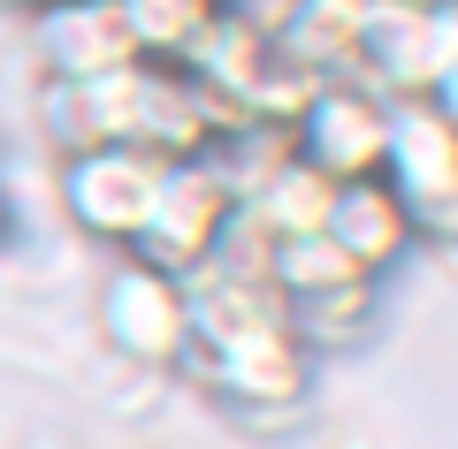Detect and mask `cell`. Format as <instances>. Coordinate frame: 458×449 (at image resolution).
<instances>
[{"label": "cell", "instance_id": "1", "mask_svg": "<svg viewBox=\"0 0 458 449\" xmlns=\"http://www.w3.org/2000/svg\"><path fill=\"white\" fill-rule=\"evenodd\" d=\"M183 373L207 388L214 403H229L237 419H283L306 403L313 388V351L291 336V320H252L237 336H214L183 351Z\"/></svg>", "mask_w": 458, "mask_h": 449}, {"label": "cell", "instance_id": "2", "mask_svg": "<svg viewBox=\"0 0 458 449\" xmlns=\"http://www.w3.org/2000/svg\"><path fill=\"white\" fill-rule=\"evenodd\" d=\"M92 320L99 343L114 351V366L131 373H176L183 351H191V305H183V282L146 259H114L99 274V297H92Z\"/></svg>", "mask_w": 458, "mask_h": 449}, {"label": "cell", "instance_id": "3", "mask_svg": "<svg viewBox=\"0 0 458 449\" xmlns=\"http://www.w3.org/2000/svg\"><path fill=\"white\" fill-rule=\"evenodd\" d=\"M382 183L405 198L420 244L458 252V129L428 99H390V145H382Z\"/></svg>", "mask_w": 458, "mask_h": 449}, {"label": "cell", "instance_id": "4", "mask_svg": "<svg viewBox=\"0 0 458 449\" xmlns=\"http://www.w3.org/2000/svg\"><path fill=\"white\" fill-rule=\"evenodd\" d=\"M161 153L146 145H92V153H69L62 161V221L77 237L107 244V252H131L138 229L153 213V191H161Z\"/></svg>", "mask_w": 458, "mask_h": 449}, {"label": "cell", "instance_id": "5", "mask_svg": "<svg viewBox=\"0 0 458 449\" xmlns=\"http://www.w3.org/2000/svg\"><path fill=\"white\" fill-rule=\"evenodd\" d=\"M229 213H237V191L222 183L214 161H168L161 191H153V213H146V229H138V244H131V259H146V267H161V274L183 282V274H199L214 259Z\"/></svg>", "mask_w": 458, "mask_h": 449}, {"label": "cell", "instance_id": "6", "mask_svg": "<svg viewBox=\"0 0 458 449\" xmlns=\"http://www.w3.org/2000/svg\"><path fill=\"white\" fill-rule=\"evenodd\" d=\"M382 145H390V99L352 84V77L313 84V99L291 114V153L328 183L382 176Z\"/></svg>", "mask_w": 458, "mask_h": 449}, {"label": "cell", "instance_id": "7", "mask_svg": "<svg viewBox=\"0 0 458 449\" xmlns=\"http://www.w3.org/2000/svg\"><path fill=\"white\" fill-rule=\"evenodd\" d=\"M352 84L382 99H428L436 84V38H428V8H405V0H367L360 31H352Z\"/></svg>", "mask_w": 458, "mask_h": 449}, {"label": "cell", "instance_id": "8", "mask_svg": "<svg viewBox=\"0 0 458 449\" xmlns=\"http://www.w3.org/2000/svg\"><path fill=\"white\" fill-rule=\"evenodd\" d=\"M31 54H38V77H114L131 69L138 46L114 16V0H54V8H31Z\"/></svg>", "mask_w": 458, "mask_h": 449}, {"label": "cell", "instance_id": "9", "mask_svg": "<svg viewBox=\"0 0 458 449\" xmlns=\"http://www.w3.org/2000/svg\"><path fill=\"white\" fill-rule=\"evenodd\" d=\"M138 122V62L114 69V77H38V129H47L54 153H92V145H131Z\"/></svg>", "mask_w": 458, "mask_h": 449}, {"label": "cell", "instance_id": "10", "mask_svg": "<svg viewBox=\"0 0 458 449\" xmlns=\"http://www.w3.org/2000/svg\"><path fill=\"white\" fill-rule=\"evenodd\" d=\"M321 237L336 244V252L352 259V267H360L367 282H382L390 267H405V259L420 252V229H412L405 198H397L382 176H367V183H336Z\"/></svg>", "mask_w": 458, "mask_h": 449}, {"label": "cell", "instance_id": "11", "mask_svg": "<svg viewBox=\"0 0 458 449\" xmlns=\"http://www.w3.org/2000/svg\"><path fill=\"white\" fill-rule=\"evenodd\" d=\"M291 336L306 351H352V343L375 336V282H344V289H321V297H298L283 305Z\"/></svg>", "mask_w": 458, "mask_h": 449}, {"label": "cell", "instance_id": "12", "mask_svg": "<svg viewBox=\"0 0 458 449\" xmlns=\"http://www.w3.org/2000/svg\"><path fill=\"white\" fill-rule=\"evenodd\" d=\"M114 16L131 31L138 62H191V46L207 38L214 8L207 0H114Z\"/></svg>", "mask_w": 458, "mask_h": 449}, {"label": "cell", "instance_id": "13", "mask_svg": "<svg viewBox=\"0 0 458 449\" xmlns=\"http://www.w3.org/2000/svg\"><path fill=\"white\" fill-rule=\"evenodd\" d=\"M328 198H336V183H328V176H313V168L291 153V161H283L276 176H267L260 191L245 198V206L260 213V229H267V237H313V229L328 221Z\"/></svg>", "mask_w": 458, "mask_h": 449}, {"label": "cell", "instance_id": "14", "mask_svg": "<svg viewBox=\"0 0 458 449\" xmlns=\"http://www.w3.org/2000/svg\"><path fill=\"white\" fill-rule=\"evenodd\" d=\"M344 282H367V274L352 267L321 229H313V237H276V252H267V289H276L283 305L321 297V289H344Z\"/></svg>", "mask_w": 458, "mask_h": 449}, {"label": "cell", "instance_id": "15", "mask_svg": "<svg viewBox=\"0 0 458 449\" xmlns=\"http://www.w3.org/2000/svg\"><path fill=\"white\" fill-rule=\"evenodd\" d=\"M222 23H245V31H267V38H283V23L298 16V0H207Z\"/></svg>", "mask_w": 458, "mask_h": 449}, {"label": "cell", "instance_id": "16", "mask_svg": "<svg viewBox=\"0 0 458 449\" xmlns=\"http://www.w3.org/2000/svg\"><path fill=\"white\" fill-rule=\"evenodd\" d=\"M428 107H436L443 122L458 129V62H451V69H436V84H428Z\"/></svg>", "mask_w": 458, "mask_h": 449}, {"label": "cell", "instance_id": "17", "mask_svg": "<svg viewBox=\"0 0 458 449\" xmlns=\"http://www.w3.org/2000/svg\"><path fill=\"white\" fill-rule=\"evenodd\" d=\"M31 449H77V442H62V434H31Z\"/></svg>", "mask_w": 458, "mask_h": 449}, {"label": "cell", "instance_id": "18", "mask_svg": "<svg viewBox=\"0 0 458 449\" xmlns=\"http://www.w3.org/2000/svg\"><path fill=\"white\" fill-rule=\"evenodd\" d=\"M8 8H54V0H8Z\"/></svg>", "mask_w": 458, "mask_h": 449}, {"label": "cell", "instance_id": "19", "mask_svg": "<svg viewBox=\"0 0 458 449\" xmlns=\"http://www.w3.org/2000/svg\"><path fill=\"white\" fill-rule=\"evenodd\" d=\"M0 237H8V191H0Z\"/></svg>", "mask_w": 458, "mask_h": 449}, {"label": "cell", "instance_id": "20", "mask_svg": "<svg viewBox=\"0 0 458 449\" xmlns=\"http://www.w3.org/2000/svg\"><path fill=\"white\" fill-rule=\"evenodd\" d=\"M405 8H443V0H405Z\"/></svg>", "mask_w": 458, "mask_h": 449}, {"label": "cell", "instance_id": "21", "mask_svg": "<svg viewBox=\"0 0 458 449\" xmlns=\"http://www.w3.org/2000/svg\"><path fill=\"white\" fill-rule=\"evenodd\" d=\"M0 8H8V0H0Z\"/></svg>", "mask_w": 458, "mask_h": 449}]
</instances>
